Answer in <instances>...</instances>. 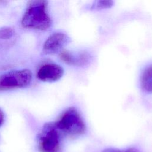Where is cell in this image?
Instances as JSON below:
<instances>
[{"label": "cell", "instance_id": "1", "mask_svg": "<svg viewBox=\"0 0 152 152\" xmlns=\"http://www.w3.org/2000/svg\"><path fill=\"white\" fill-rule=\"evenodd\" d=\"M46 1H31L27 5L23 15L21 24L24 27L40 30L48 29L52 20L48 11Z\"/></svg>", "mask_w": 152, "mask_h": 152}, {"label": "cell", "instance_id": "2", "mask_svg": "<svg viewBox=\"0 0 152 152\" xmlns=\"http://www.w3.org/2000/svg\"><path fill=\"white\" fill-rule=\"evenodd\" d=\"M54 124L61 134L71 137L81 135L84 134L86 129V124L81 116L73 107L65 110Z\"/></svg>", "mask_w": 152, "mask_h": 152}, {"label": "cell", "instance_id": "3", "mask_svg": "<svg viewBox=\"0 0 152 152\" xmlns=\"http://www.w3.org/2000/svg\"><path fill=\"white\" fill-rule=\"evenodd\" d=\"M31 80L32 73L28 69L8 71L0 75V91L26 87Z\"/></svg>", "mask_w": 152, "mask_h": 152}, {"label": "cell", "instance_id": "4", "mask_svg": "<svg viewBox=\"0 0 152 152\" xmlns=\"http://www.w3.org/2000/svg\"><path fill=\"white\" fill-rule=\"evenodd\" d=\"M61 135L54 122L46 124L38 135L40 151L59 152L61 148Z\"/></svg>", "mask_w": 152, "mask_h": 152}, {"label": "cell", "instance_id": "5", "mask_svg": "<svg viewBox=\"0 0 152 152\" xmlns=\"http://www.w3.org/2000/svg\"><path fill=\"white\" fill-rule=\"evenodd\" d=\"M69 38L65 33L56 32L52 34L45 41L43 46L45 54L52 55L61 51L69 43Z\"/></svg>", "mask_w": 152, "mask_h": 152}, {"label": "cell", "instance_id": "6", "mask_svg": "<svg viewBox=\"0 0 152 152\" xmlns=\"http://www.w3.org/2000/svg\"><path fill=\"white\" fill-rule=\"evenodd\" d=\"M64 69L55 64H48L42 66L37 71L38 78L43 81L53 82L59 80L64 74Z\"/></svg>", "mask_w": 152, "mask_h": 152}, {"label": "cell", "instance_id": "7", "mask_svg": "<svg viewBox=\"0 0 152 152\" xmlns=\"http://www.w3.org/2000/svg\"><path fill=\"white\" fill-rule=\"evenodd\" d=\"M60 58L65 63L77 66L84 65L90 60V56L86 52L72 53L67 50L61 52Z\"/></svg>", "mask_w": 152, "mask_h": 152}, {"label": "cell", "instance_id": "8", "mask_svg": "<svg viewBox=\"0 0 152 152\" xmlns=\"http://www.w3.org/2000/svg\"><path fill=\"white\" fill-rule=\"evenodd\" d=\"M142 89L147 93H152V65L146 68L141 76Z\"/></svg>", "mask_w": 152, "mask_h": 152}, {"label": "cell", "instance_id": "9", "mask_svg": "<svg viewBox=\"0 0 152 152\" xmlns=\"http://www.w3.org/2000/svg\"><path fill=\"white\" fill-rule=\"evenodd\" d=\"M14 34V31L10 27H2L0 28V39H8Z\"/></svg>", "mask_w": 152, "mask_h": 152}, {"label": "cell", "instance_id": "10", "mask_svg": "<svg viewBox=\"0 0 152 152\" xmlns=\"http://www.w3.org/2000/svg\"><path fill=\"white\" fill-rule=\"evenodd\" d=\"M113 2L111 1H97L93 5V8L94 9H103L110 8L112 6Z\"/></svg>", "mask_w": 152, "mask_h": 152}, {"label": "cell", "instance_id": "11", "mask_svg": "<svg viewBox=\"0 0 152 152\" xmlns=\"http://www.w3.org/2000/svg\"><path fill=\"white\" fill-rule=\"evenodd\" d=\"M102 152H140L135 148H129L127 149L120 150L117 148H107L104 150Z\"/></svg>", "mask_w": 152, "mask_h": 152}, {"label": "cell", "instance_id": "12", "mask_svg": "<svg viewBox=\"0 0 152 152\" xmlns=\"http://www.w3.org/2000/svg\"><path fill=\"white\" fill-rule=\"evenodd\" d=\"M4 121V113L3 111L0 109V126L3 124Z\"/></svg>", "mask_w": 152, "mask_h": 152}]
</instances>
